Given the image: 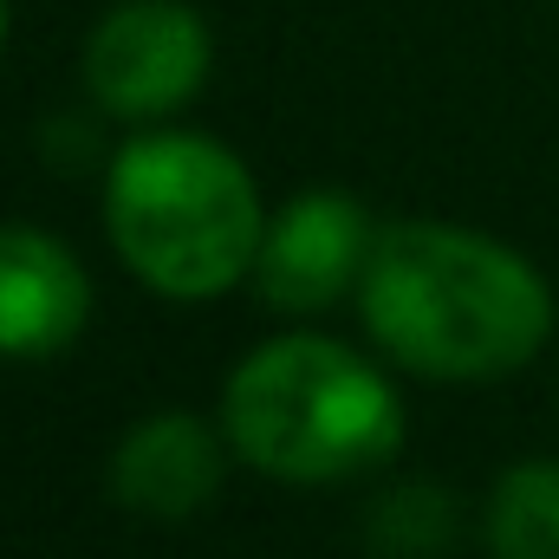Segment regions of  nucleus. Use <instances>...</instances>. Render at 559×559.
<instances>
[{
  "label": "nucleus",
  "instance_id": "nucleus-1",
  "mask_svg": "<svg viewBox=\"0 0 559 559\" xmlns=\"http://www.w3.org/2000/svg\"><path fill=\"white\" fill-rule=\"evenodd\" d=\"M358 312L384 358L436 384L508 378L554 332V293L540 267L455 222L384 228L358 280Z\"/></svg>",
  "mask_w": 559,
  "mask_h": 559
},
{
  "label": "nucleus",
  "instance_id": "nucleus-2",
  "mask_svg": "<svg viewBox=\"0 0 559 559\" xmlns=\"http://www.w3.org/2000/svg\"><path fill=\"white\" fill-rule=\"evenodd\" d=\"M105 228L131 274L163 299H215L254 274L267 209L248 163L195 131H150L111 156Z\"/></svg>",
  "mask_w": 559,
  "mask_h": 559
},
{
  "label": "nucleus",
  "instance_id": "nucleus-3",
  "mask_svg": "<svg viewBox=\"0 0 559 559\" xmlns=\"http://www.w3.org/2000/svg\"><path fill=\"white\" fill-rule=\"evenodd\" d=\"M228 449L274 481H352L397 455L404 397L384 384L371 358L338 338H267L248 352L222 391Z\"/></svg>",
  "mask_w": 559,
  "mask_h": 559
},
{
  "label": "nucleus",
  "instance_id": "nucleus-4",
  "mask_svg": "<svg viewBox=\"0 0 559 559\" xmlns=\"http://www.w3.org/2000/svg\"><path fill=\"white\" fill-rule=\"evenodd\" d=\"M215 39L189 0H118L85 39V92L105 118L156 124L209 79Z\"/></svg>",
  "mask_w": 559,
  "mask_h": 559
},
{
  "label": "nucleus",
  "instance_id": "nucleus-5",
  "mask_svg": "<svg viewBox=\"0 0 559 559\" xmlns=\"http://www.w3.org/2000/svg\"><path fill=\"white\" fill-rule=\"evenodd\" d=\"M371 248H378V228H371V215L352 195L306 189L261 235V254H254L261 299L280 306V312H319V306L345 299L365 280Z\"/></svg>",
  "mask_w": 559,
  "mask_h": 559
},
{
  "label": "nucleus",
  "instance_id": "nucleus-6",
  "mask_svg": "<svg viewBox=\"0 0 559 559\" xmlns=\"http://www.w3.org/2000/svg\"><path fill=\"white\" fill-rule=\"evenodd\" d=\"M92 319V280L46 228H0V358H52L79 345Z\"/></svg>",
  "mask_w": 559,
  "mask_h": 559
},
{
  "label": "nucleus",
  "instance_id": "nucleus-7",
  "mask_svg": "<svg viewBox=\"0 0 559 559\" xmlns=\"http://www.w3.org/2000/svg\"><path fill=\"white\" fill-rule=\"evenodd\" d=\"M222 462H228V429H209L189 411H163V417H143L118 442L111 495L138 514L182 521L222 488Z\"/></svg>",
  "mask_w": 559,
  "mask_h": 559
},
{
  "label": "nucleus",
  "instance_id": "nucleus-8",
  "mask_svg": "<svg viewBox=\"0 0 559 559\" xmlns=\"http://www.w3.org/2000/svg\"><path fill=\"white\" fill-rule=\"evenodd\" d=\"M488 554L559 559V462H514L488 495Z\"/></svg>",
  "mask_w": 559,
  "mask_h": 559
},
{
  "label": "nucleus",
  "instance_id": "nucleus-9",
  "mask_svg": "<svg viewBox=\"0 0 559 559\" xmlns=\"http://www.w3.org/2000/svg\"><path fill=\"white\" fill-rule=\"evenodd\" d=\"M371 534H378V554H397V559H429L449 547V534H455V508H449V495H436V488H397L378 514H371Z\"/></svg>",
  "mask_w": 559,
  "mask_h": 559
},
{
  "label": "nucleus",
  "instance_id": "nucleus-10",
  "mask_svg": "<svg viewBox=\"0 0 559 559\" xmlns=\"http://www.w3.org/2000/svg\"><path fill=\"white\" fill-rule=\"evenodd\" d=\"M0 39H7V0H0Z\"/></svg>",
  "mask_w": 559,
  "mask_h": 559
}]
</instances>
